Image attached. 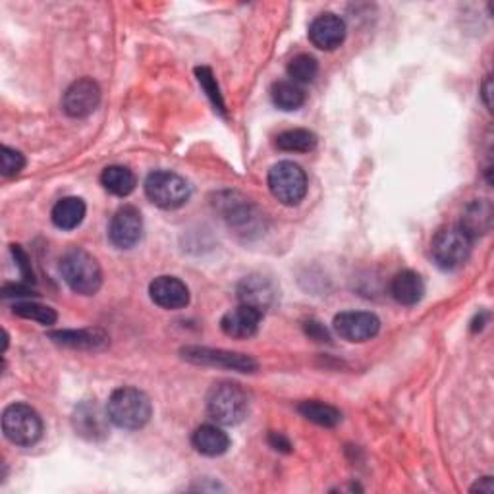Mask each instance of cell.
I'll return each instance as SVG.
<instances>
[{
  "mask_svg": "<svg viewBox=\"0 0 494 494\" xmlns=\"http://www.w3.org/2000/svg\"><path fill=\"white\" fill-rule=\"evenodd\" d=\"M107 414L110 423L124 430H140L149 423L153 406L145 392L132 386H122L109 398Z\"/></svg>",
  "mask_w": 494,
  "mask_h": 494,
  "instance_id": "6da1fadb",
  "label": "cell"
},
{
  "mask_svg": "<svg viewBox=\"0 0 494 494\" xmlns=\"http://www.w3.org/2000/svg\"><path fill=\"white\" fill-rule=\"evenodd\" d=\"M109 414H103L101 409L91 404L83 402L73 412L72 423L76 433L87 440H101L109 435Z\"/></svg>",
  "mask_w": 494,
  "mask_h": 494,
  "instance_id": "9a60e30c",
  "label": "cell"
},
{
  "mask_svg": "<svg viewBox=\"0 0 494 494\" xmlns=\"http://www.w3.org/2000/svg\"><path fill=\"white\" fill-rule=\"evenodd\" d=\"M392 298L402 306H415L425 296L423 278L414 270H402L391 282Z\"/></svg>",
  "mask_w": 494,
  "mask_h": 494,
  "instance_id": "ac0fdd59",
  "label": "cell"
},
{
  "mask_svg": "<svg viewBox=\"0 0 494 494\" xmlns=\"http://www.w3.org/2000/svg\"><path fill=\"white\" fill-rule=\"evenodd\" d=\"M346 39V24L336 14H321L309 26V41L321 50L338 49Z\"/></svg>",
  "mask_w": 494,
  "mask_h": 494,
  "instance_id": "7c38bea8",
  "label": "cell"
},
{
  "mask_svg": "<svg viewBox=\"0 0 494 494\" xmlns=\"http://www.w3.org/2000/svg\"><path fill=\"white\" fill-rule=\"evenodd\" d=\"M319 73V65L311 55H298L290 60L288 65V76L292 81H296L298 86L301 83H311Z\"/></svg>",
  "mask_w": 494,
  "mask_h": 494,
  "instance_id": "484cf974",
  "label": "cell"
},
{
  "mask_svg": "<svg viewBox=\"0 0 494 494\" xmlns=\"http://www.w3.org/2000/svg\"><path fill=\"white\" fill-rule=\"evenodd\" d=\"M249 398L244 388L236 383H218L207 398V414L217 425L232 427L246 419Z\"/></svg>",
  "mask_w": 494,
  "mask_h": 494,
  "instance_id": "3957f363",
  "label": "cell"
},
{
  "mask_svg": "<svg viewBox=\"0 0 494 494\" xmlns=\"http://www.w3.org/2000/svg\"><path fill=\"white\" fill-rule=\"evenodd\" d=\"M26 166V156L16 151L10 149V147H3L0 149V171H3V176H16L24 171Z\"/></svg>",
  "mask_w": 494,
  "mask_h": 494,
  "instance_id": "83f0119b",
  "label": "cell"
},
{
  "mask_svg": "<svg viewBox=\"0 0 494 494\" xmlns=\"http://www.w3.org/2000/svg\"><path fill=\"white\" fill-rule=\"evenodd\" d=\"M87 207L80 197H65L52 207V223L60 230H73L78 228L83 218H86Z\"/></svg>",
  "mask_w": 494,
  "mask_h": 494,
  "instance_id": "ffe728a7",
  "label": "cell"
},
{
  "mask_svg": "<svg viewBox=\"0 0 494 494\" xmlns=\"http://www.w3.org/2000/svg\"><path fill=\"white\" fill-rule=\"evenodd\" d=\"M334 332L348 342H367L381 331V321L369 311H344L334 317Z\"/></svg>",
  "mask_w": 494,
  "mask_h": 494,
  "instance_id": "9c48e42d",
  "label": "cell"
},
{
  "mask_svg": "<svg viewBox=\"0 0 494 494\" xmlns=\"http://www.w3.org/2000/svg\"><path fill=\"white\" fill-rule=\"evenodd\" d=\"M50 338L70 346V348H83V350H95L99 346L107 344V336L101 331H60V332H50Z\"/></svg>",
  "mask_w": 494,
  "mask_h": 494,
  "instance_id": "603a6c76",
  "label": "cell"
},
{
  "mask_svg": "<svg viewBox=\"0 0 494 494\" xmlns=\"http://www.w3.org/2000/svg\"><path fill=\"white\" fill-rule=\"evenodd\" d=\"M101 87L97 81L81 78L73 81L62 97V109L70 118H87L99 109Z\"/></svg>",
  "mask_w": 494,
  "mask_h": 494,
  "instance_id": "ba28073f",
  "label": "cell"
},
{
  "mask_svg": "<svg viewBox=\"0 0 494 494\" xmlns=\"http://www.w3.org/2000/svg\"><path fill=\"white\" fill-rule=\"evenodd\" d=\"M149 296L163 309H182L189 303V290L176 277H159L151 282Z\"/></svg>",
  "mask_w": 494,
  "mask_h": 494,
  "instance_id": "5bb4252c",
  "label": "cell"
},
{
  "mask_svg": "<svg viewBox=\"0 0 494 494\" xmlns=\"http://www.w3.org/2000/svg\"><path fill=\"white\" fill-rule=\"evenodd\" d=\"M490 91H492V80H490V76L485 80V83H483V101H485V104H487V109L490 110V107H492V103H490Z\"/></svg>",
  "mask_w": 494,
  "mask_h": 494,
  "instance_id": "d6a6232c",
  "label": "cell"
},
{
  "mask_svg": "<svg viewBox=\"0 0 494 494\" xmlns=\"http://www.w3.org/2000/svg\"><path fill=\"white\" fill-rule=\"evenodd\" d=\"M192 445L199 454L217 458L230 448V437L218 425H201L194 430Z\"/></svg>",
  "mask_w": 494,
  "mask_h": 494,
  "instance_id": "e0dca14e",
  "label": "cell"
},
{
  "mask_svg": "<svg viewBox=\"0 0 494 494\" xmlns=\"http://www.w3.org/2000/svg\"><path fill=\"white\" fill-rule=\"evenodd\" d=\"M197 80L199 83H201L203 89L207 91L209 97H211L213 104L215 107L220 110V112H224V103H223V95H220L218 91V86H217V81L213 78V73L209 68H197Z\"/></svg>",
  "mask_w": 494,
  "mask_h": 494,
  "instance_id": "f1b7e54d",
  "label": "cell"
},
{
  "mask_svg": "<svg viewBox=\"0 0 494 494\" xmlns=\"http://www.w3.org/2000/svg\"><path fill=\"white\" fill-rule=\"evenodd\" d=\"M184 360L192 363L211 365V367H224V369H232L239 373H254L257 371V361L254 357L244 353H234L226 350H213V348H184Z\"/></svg>",
  "mask_w": 494,
  "mask_h": 494,
  "instance_id": "30bf717a",
  "label": "cell"
},
{
  "mask_svg": "<svg viewBox=\"0 0 494 494\" xmlns=\"http://www.w3.org/2000/svg\"><path fill=\"white\" fill-rule=\"evenodd\" d=\"M14 315L18 317H24V319H31V321H37L41 324H45V327H50V324L57 323V311L49 308V306H41L37 301H19L14 306Z\"/></svg>",
  "mask_w": 494,
  "mask_h": 494,
  "instance_id": "4316f807",
  "label": "cell"
},
{
  "mask_svg": "<svg viewBox=\"0 0 494 494\" xmlns=\"http://www.w3.org/2000/svg\"><path fill=\"white\" fill-rule=\"evenodd\" d=\"M270 99L277 104L280 110H298L306 103V91L292 80H280L272 83L270 87Z\"/></svg>",
  "mask_w": 494,
  "mask_h": 494,
  "instance_id": "7402d4cb",
  "label": "cell"
},
{
  "mask_svg": "<svg viewBox=\"0 0 494 494\" xmlns=\"http://www.w3.org/2000/svg\"><path fill=\"white\" fill-rule=\"evenodd\" d=\"M261 319H262V313L259 309L241 303L239 308L228 311L224 315L223 321H220V329H223V332L230 336V338L246 340L257 334Z\"/></svg>",
  "mask_w": 494,
  "mask_h": 494,
  "instance_id": "4fadbf2b",
  "label": "cell"
},
{
  "mask_svg": "<svg viewBox=\"0 0 494 494\" xmlns=\"http://www.w3.org/2000/svg\"><path fill=\"white\" fill-rule=\"evenodd\" d=\"M238 298L246 306L265 313L272 300H275V288H272L270 280L265 277H247L239 282Z\"/></svg>",
  "mask_w": 494,
  "mask_h": 494,
  "instance_id": "2e32d148",
  "label": "cell"
},
{
  "mask_svg": "<svg viewBox=\"0 0 494 494\" xmlns=\"http://www.w3.org/2000/svg\"><path fill=\"white\" fill-rule=\"evenodd\" d=\"M3 433L16 446H34L43 437V419L27 404H12L3 414Z\"/></svg>",
  "mask_w": 494,
  "mask_h": 494,
  "instance_id": "5b68a950",
  "label": "cell"
},
{
  "mask_svg": "<svg viewBox=\"0 0 494 494\" xmlns=\"http://www.w3.org/2000/svg\"><path fill=\"white\" fill-rule=\"evenodd\" d=\"M143 234L141 213L135 207L125 205L118 209L109 224V239L114 247L132 249Z\"/></svg>",
  "mask_w": 494,
  "mask_h": 494,
  "instance_id": "8fae6325",
  "label": "cell"
},
{
  "mask_svg": "<svg viewBox=\"0 0 494 494\" xmlns=\"http://www.w3.org/2000/svg\"><path fill=\"white\" fill-rule=\"evenodd\" d=\"M298 412L308 419V422L317 423L321 427H336L342 422V414L331 404L319 400H308L298 406Z\"/></svg>",
  "mask_w": 494,
  "mask_h": 494,
  "instance_id": "cb8c5ba5",
  "label": "cell"
},
{
  "mask_svg": "<svg viewBox=\"0 0 494 494\" xmlns=\"http://www.w3.org/2000/svg\"><path fill=\"white\" fill-rule=\"evenodd\" d=\"M317 135L309 130L296 128L282 132L277 138V147L286 153H309L317 147Z\"/></svg>",
  "mask_w": 494,
  "mask_h": 494,
  "instance_id": "d4e9b609",
  "label": "cell"
},
{
  "mask_svg": "<svg viewBox=\"0 0 494 494\" xmlns=\"http://www.w3.org/2000/svg\"><path fill=\"white\" fill-rule=\"evenodd\" d=\"M473 241L460 226L440 230L430 244V254L443 270H456L464 267L471 255Z\"/></svg>",
  "mask_w": 494,
  "mask_h": 494,
  "instance_id": "52a82bcc",
  "label": "cell"
},
{
  "mask_svg": "<svg viewBox=\"0 0 494 494\" xmlns=\"http://www.w3.org/2000/svg\"><path fill=\"white\" fill-rule=\"evenodd\" d=\"M269 443H270L272 448H275V450H282V452H290V448H292L290 440H288L286 437H282L280 433H270Z\"/></svg>",
  "mask_w": 494,
  "mask_h": 494,
  "instance_id": "4dcf8cb0",
  "label": "cell"
},
{
  "mask_svg": "<svg viewBox=\"0 0 494 494\" xmlns=\"http://www.w3.org/2000/svg\"><path fill=\"white\" fill-rule=\"evenodd\" d=\"M145 195L159 209L174 211V209H180L189 201L192 187L180 174L171 171H156L147 176Z\"/></svg>",
  "mask_w": 494,
  "mask_h": 494,
  "instance_id": "277c9868",
  "label": "cell"
},
{
  "mask_svg": "<svg viewBox=\"0 0 494 494\" xmlns=\"http://www.w3.org/2000/svg\"><path fill=\"white\" fill-rule=\"evenodd\" d=\"M492 226V205L489 201H473L467 205L464 217H461L460 228L475 241L479 236L487 234Z\"/></svg>",
  "mask_w": 494,
  "mask_h": 494,
  "instance_id": "d6986e66",
  "label": "cell"
},
{
  "mask_svg": "<svg viewBox=\"0 0 494 494\" xmlns=\"http://www.w3.org/2000/svg\"><path fill=\"white\" fill-rule=\"evenodd\" d=\"M471 490H473V492H477V490H479V492H487V494H490V492L494 490V483H492L490 477H483Z\"/></svg>",
  "mask_w": 494,
  "mask_h": 494,
  "instance_id": "1f68e13d",
  "label": "cell"
},
{
  "mask_svg": "<svg viewBox=\"0 0 494 494\" xmlns=\"http://www.w3.org/2000/svg\"><path fill=\"white\" fill-rule=\"evenodd\" d=\"M60 275L68 286L81 296H93L103 284L99 261L81 247H72L62 255Z\"/></svg>",
  "mask_w": 494,
  "mask_h": 494,
  "instance_id": "7a4b0ae2",
  "label": "cell"
},
{
  "mask_svg": "<svg viewBox=\"0 0 494 494\" xmlns=\"http://www.w3.org/2000/svg\"><path fill=\"white\" fill-rule=\"evenodd\" d=\"M269 189L282 205L296 207L308 195V174L300 164L282 161L270 168Z\"/></svg>",
  "mask_w": 494,
  "mask_h": 494,
  "instance_id": "8992f818",
  "label": "cell"
},
{
  "mask_svg": "<svg viewBox=\"0 0 494 494\" xmlns=\"http://www.w3.org/2000/svg\"><path fill=\"white\" fill-rule=\"evenodd\" d=\"M12 254H14L16 265H18L19 272H22L24 280H27V282H34V270H31V262H29L27 255H26L24 251H22V247H19V246H12Z\"/></svg>",
  "mask_w": 494,
  "mask_h": 494,
  "instance_id": "f546056e",
  "label": "cell"
},
{
  "mask_svg": "<svg viewBox=\"0 0 494 494\" xmlns=\"http://www.w3.org/2000/svg\"><path fill=\"white\" fill-rule=\"evenodd\" d=\"M101 184L109 194L117 195V197H125L133 192L138 180H135V174L130 171L128 166L114 164V166L104 168L101 174Z\"/></svg>",
  "mask_w": 494,
  "mask_h": 494,
  "instance_id": "44dd1931",
  "label": "cell"
}]
</instances>
